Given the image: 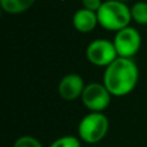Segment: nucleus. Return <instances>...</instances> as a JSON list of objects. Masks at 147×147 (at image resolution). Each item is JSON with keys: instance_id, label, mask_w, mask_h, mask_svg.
<instances>
[{"instance_id": "2", "label": "nucleus", "mask_w": 147, "mask_h": 147, "mask_svg": "<svg viewBox=\"0 0 147 147\" xmlns=\"http://www.w3.org/2000/svg\"><path fill=\"white\" fill-rule=\"evenodd\" d=\"M99 26L109 31H119L129 26L132 21L130 8L120 0H106L97 10Z\"/></svg>"}, {"instance_id": "7", "label": "nucleus", "mask_w": 147, "mask_h": 147, "mask_svg": "<svg viewBox=\"0 0 147 147\" xmlns=\"http://www.w3.org/2000/svg\"><path fill=\"white\" fill-rule=\"evenodd\" d=\"M85 88L84 80L79 74H67L58 84V94L62 99L75 101L81 97Z\"/></svg>"}, {"instance_id": "11", "label": "nucleus", "mask_w": 147, "mask_h": 147, "mask_svg": "<svg viewBox=\"0 0 147 147\" xmlns=\"http://www.w3.org/2000/svg\"><path fill=\"white\" fill-rule=\"evenodd\" d=\"M49 147H81V142L80 138H76L74 136H65L56 140Z\"/></svg>"}, {"instance_id": "13", "label": "nucleus", "mask_w": 147, "mask_h": 147, "mask_svg": "<svg viewBox=\"0 0 147 147\" xmlns=\"http://www.w3.org/2000/svg\"><path fill=\"white\" fill-rule=\"evenodd\" d=\"M83 3V8L89 10H93V12H97V10L101 8L102 5V0H81Z\"/></svg>"}, {"instance_id": "1", "label": "nucleus", "mask_w": 147, "mask_h": 147, "mask_svg": "<svg viewBox=\"0 0 147 147\" xmlns=\"http://www.w3.org/2000/svg\"><path fill=\"white\" fill-rule=\"evenodd\" d=\"M140 71L132 58L117 57L105 70L103 84L112 96L121 97L129 94L136 88Z\"/></svg>"}, {"instance_id": "8", "label": "nucleus", "mask_w": 147, "mask_h": 147, "mask_svg": "<svg viewBox=\"0 0 147 147\" xmlns=\"http://www.w3.org/2000/svg\"><path fill=\"white\" fill-rule=\"evenodd\" d=\"M72 25L79 32L88 34L96 28L98 23V17H97V12L89 9H79L78 12L74 14L72 17Z\"/></svg>"}, {"instance_id": "12", "label": "nucleus", "mask_w": 147, "mask_h": 147, "mask_svg": "<svg viewBox=\"0 0 147 147\" xmlns=\"http://www.w3.org/2000/svg\"><path fill=\"white\" fill-rule=\"evenodd\" d=\"M13 147H44L39 140L31 136H22V137L17 138Z\"/></svg>"}, {"instance_id": "9", "label": "nucleus", "mask_w": 147, "mask_h": 147, "mask_svg": "<svg viewBox=\"0 0 147 147\" xmlns=\"http://www.w3.org/2000/svg\"><path fill=\"white\" fill-rule=\"evenodd\" d=\"M35 0H0L1 9L8 14H20L28 10Z\"/></svg>"}, {"instance_id": "6", "label": "nucleus", "mask_w": 147, "mask_h": 147, "mask_svg": "<svg viewBox=\"0 0 147 147\" xmlns=\"http://www.w3.org/2000/svg\"><path fill=\"white\" fill-rule=\"evenodd\" d=\"M141 35L134 27H127L116 31L114 39V45L116 48L117 56L124 58H132L141 48Z\"/></svg>"}, {"instance_id": "5", "label": "nucleus", "mask_w": 147, "mask_h": 147, "mask_svg": "<svg viewBox=\"0 0 147 147\" xmlns=\"http://www.w3.org/2000/svg\"><path fill=\"white\" fill-rule=\"evenodd\" d=\"M111 96L112 94L110 93L105 84L90 83L84 88L81 101L84 106L92 112H102L109 107L111 102Z\"/></svg>"}, {"instance_id": "4", "label": "nucleus", "mask_w": 147, "mask_h": 147, "mask_svg": "<svg viewBox=\"0 0 147 147\" xmlns=\"http://www.w3.org/2000/svg\"><path fill=\"white\" fill-rule=\"evenodd\" d=\"M117 52L114 41L106 39H96L86 48V58L92 65L98 67H107L117 58Z\"/></svg>"}, {"instance_id": "3", "label": "nucleus", "mask_w": 147, "mask_h": 147, "mask_svg": "<svg viewBox=\"0 0 147 147\" xmlns=\"http://www.w3.org/2000/svg\"><path fill=\"white\" fill-rule=\"evenodd\" d=\"M109 130V119L102 112H92L79 123V138L86 143H98L105 138Z\"/></svg>"}, {"instance_id": "10", "label": "nucleus", "mask_w": 147, "mask_h": 147, "mask_svg": "<svg viewBox=\"0 0 147 147\" xmlns=\"http://www.w3.org/2000/svg\"><path fill=\"white\" fill-rule=\"evenodd\" d=\"M130 13H132V20L134 22L147 26V3L145 1L136 3L130 8Z\"/></svg>"}, {"instance_id": "14", "label": "nucleus", "mask_w": 147, "mask_h": 147, "mask_svg": "<svg viewBox=\"0 0 147 147\" xmlns=\"http://www.w3.org/2000/svg\"><path fill=\"white\" fill-rule=\"evenodd\" d=\"M120 1H124V3H128V1H130V0H120Z\"/></svg>"}]
</instances>
